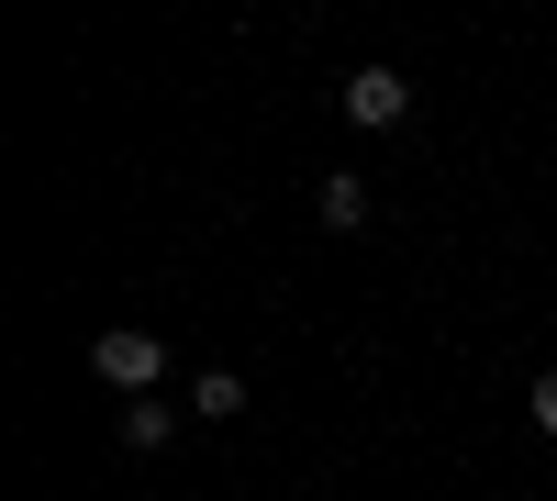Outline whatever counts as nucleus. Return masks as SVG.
Listing matches in <instances>:
<instances>
[{"mask_svg": "<svg viewBox=\"0 0 557 501\" xmlns=\"http://www.w3.org/2000/svg\"><path fill=\"white\" fill-rule=\"evenodd\" d=\"M89 368H101L112 390H134V401H157V379H168V346H157L146 324H112L101 346H89Z\"/></svg>", "mask_w": 557, "mask_h": 501, "instance_id": "nucleus-1", "label": "nucleus"}, {"mask_svg": "<svg viewBox=\"0 0 557 501\" xmlns=\"http://www.w3.org/2000/svg\"><path fill=\"white\" fill-rule=\"evenodd\" d=\"M401 112H412V78H401V67H357V78H346V123L380 134V123H401Z\"/></svg>", "mask_w": 557, "mask_h": 501, "instance_id": "nucleus-2", "label": "nucleus"}, {"mask_svg": "<svg viewBox=\"0 0 557 501\" xmlns=\"http://www.w3.org/2000/svg\"><path fill=\"white\" fill-rule=\"evenodd\" d=\"M168 435H178V413H168V401H123V446H146V458H157Z\"/></svg>", "mask_w": 557, "mask_h": 501, "instance_id": "nucleus-3", "label": "nucleus"}, {"mask_svg": "<svg viewBox=\"0 0 557 501\" xmlns=\"http://www.w3.org/2000/svg\"><path fill=\"white\" fill-rule=\"evenodd\" d=\"M190 413H212V424H223V413H246V379H235V368H212V379H190Z\"/></svg>", "mask_w": 557, "mask_h": 501, "instance_id": "nucleus-4", "label": "nucleus"}, {"mask_svg": "<svg viewBox=\"0 0 557 501\" xmlns=\"http://www.w3.org/2000/svg\"><path fill=\"white\" fill-rule=\"evenodd\" d=\"M312 212L346 235V223H368V190H357V178H323V190H312Z\"/></svg>", "mask_w": 557, "mask_h": 501, "instance_id": "nucleus-5", "label": "nucleus"}, {"mask_svg": "<svg viewBox=\"0 0 557 501\" xmlns=\"http://www.w3.org/2000/svg\"><path fill=\"white\" fill-rule=\"evenodd\" d=\"M535 435H557V368L535 379Z\"/></svg>", "mask_w": 557, "mask_h": 501, "instance_id": "nucleus-6", "label": "nucleus"}]
</instances>
